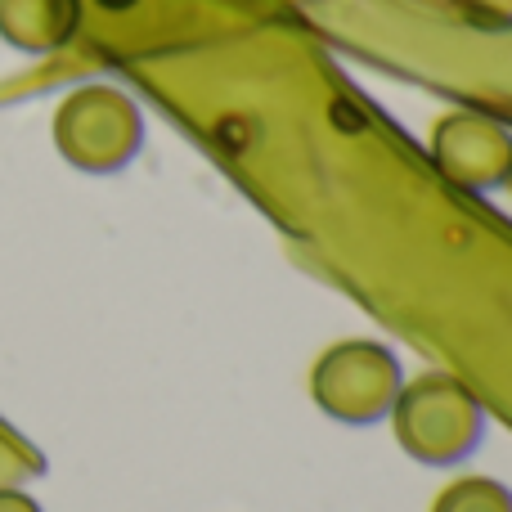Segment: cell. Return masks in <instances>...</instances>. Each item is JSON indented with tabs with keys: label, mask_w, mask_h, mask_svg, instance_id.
Returning a JSON list of instances; mask_svg holds the SVG:
<instances>
[{
	"label": "cell",
	"mask_w": 512,
	"mask_h": 512,
	"mask_svg": "<svg viewBox=\"0 0 512 512\" xmlns=\"http://www.w3.org/2000/svg\"><path fill=\"white\" fill-rule=\"evenodd\" d=\"M387 418L396 427L400 450L436 468L468 459L486 427L477 396L450 373H423L414 382H400Z\"/></svg>",
	"instance_id": "6da1fadb"
},
{
	"label": "cell",
	"mask_w": 512,
	"mask_h": 512,
	"mask_svg": "<svg viewBox=\"0 0 512 512\" xmlns=\"http://www.w3.org/2000/svg\"><path fill=\"white\" fill-rule=\"evenodd\" d=\"M144 140V117L131 95L90 81L54 108V144L81 171H117L135 158Z\"/></svg>",
	"instance_id": "7a4b0ae2"
},
{
	"label": "cell",
	"mask_w": 512,
	"mask_h": 512,
	"mask_svg": "<svg viewBox=\"0 0 512 512\" xmlns=\"http://www.w3.org/2000/svg\"><path fill=\"white\" fill-rule=\"evenodd\" d=\"M400 360L378 342H351L328 346L310 369V396L337 423H378L391 414V400L400 391Z\"/></svg>",
	"instance_id": "3957f363"
},
{
	"label": "cell",
	"mask_w": 512,
	"mask_h": 512,
	"mask_svg": "<svg viewBox=\"0 0 512 512\" xmlns=\"http://www.w3.org/2000/svg\"><path fill=\"white\" fill-rule=\"evenodd\" d=\"M432 162L441 167L445 180L472 189H499L508 180L512 162V131L490 113H445L432 126Z\"/></svg>",
	"instance_id": "277c9868"
},
{
	"label": "cell",
	"mask_w": 512,
	"mask_h": 512,
	"mask_svg": "<svg viewBox=\"0 0 512 512\" xmlns=\"http://www.w3.org/2000/svg\"><path fill=\"white\" fill-rule=\"evenodd\" d=\"M81 18V0H0V36L27 54L59 50Z\"/></svg>",
	"instance_id": "5b68a950"
},
{
	"label": "cell",
	"mask_w": 512,
	"mask_h": 512,
	"mask_svg": "<svg viewBox=\"0 0 512 512\" xmlns=\"http://www.w3.org/2000/svg\"><path fill=\"white\" fill-rule=\"evenodd\" d=\"M432 512H512V490L490 477H459L432 499Z\"/></svg>",
	"instance_id": "8992f818"
},
{
	"label": "cell",
	"mask_w": 512,
	"mask_h": 512,
	"mask_svg": "<svg viewBox=\"0 0 512 512\" xmlns=\"http://www.w3.org/2000/svg\"><path fill=\"white\" fill-rule=\"evenodd\" d=\"M463 5L486 23H512V0H463Z\"/></svg>",
	"instance_id": "52a82bcc"
},
{
	"label": "cell",
	"mask_w": 512,
	"mask_h": 512,
	"mask_svg": "<svg viewBox=\"0 0 512 512\" xmlns=\"http://www.w3.org/2000/svg\"><path fill=\"white\" fill-rule=\"evenodd\" d=\"M0 512H41V504L32 495H23V490L0 486Z\"/></svg>",
	"instance_id": "ba28073f"
},
{
	"label": "cell",
	"mask_w": 512,
	"mask_h": 512,
	"mask_svg": "<svg viewBox=\"0 0 512 512\" xmlns=\"http://www.w3.org/2000/svg\"><path fill=\"white\" fill-rule=\"evenodd\" d=\"M99 5H108V9H122V5H131V0H99Z\"/></svg>",
	"instance_id": "9c48e42d"
},
{
	"label": "cell",
	"mask_w": 512,
	"mask_h": 512,
	"mask_svg": "<svg viewBox=\"0 0 512 512\" xmlns=\"http://www.w3.org/2000/svg\"><path fill=\"white\" fill-rule=\"evenodd\" d=\"M504 185H508V189H512V162H508V180H504Z\"/></svg>",
	"instance_id": "30bf717a"
}]
</instances>
